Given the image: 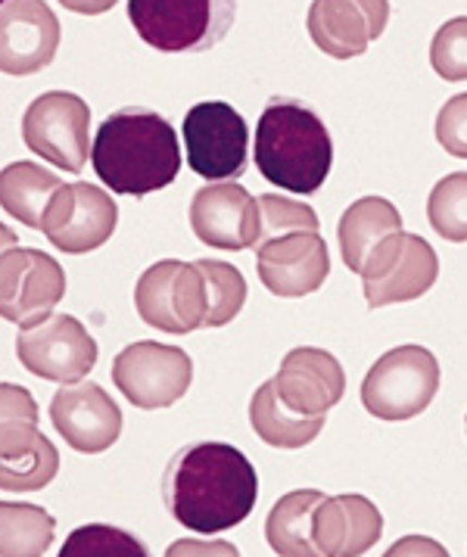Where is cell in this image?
I'll return each mask as SVG.
<instances>
[{
  "label": "cell",
  "instance_id": "2",
  "mask_svg": "<svg viewBox=\"0 0 467 557\" xmlns=\"http://www.w3.org/2000/svg\"><path fill=\"white\" fill-rule=\"evenodd\" d=\"M179 172V134L156 110L125 107L107 115L94 134V175L115 194H153L169 187Z\"/></svg>",
  "mask_w": 467,
  "mask_h": 557
},
{
  "label": "cell",
  "instance_id": "6",
  "mask_svg": "<svg viewBox=\"0 0 467 557\" xmlns=\"http://www.w3.org/2000/svg\"><path fill=\"white\" fill-rule=\"evenodd\" d=\"M440 393V361L423 346H400L374 361L361 380V405L378 421H411Z\"/></svg>",
  "mask_w": 467,
  "mask_h": 557
},
{
  "label": "cell",
  "instance_id": "26",
  "mask_svg": "<svg viewBox=\"0 0 467 557\" xmlns=\"http://www.w3.org/2000/svg\"><path fill=\"white\" fill-rule=\"evenodd\" d=\"M57 523L45 508L35 505H0V555L38 557L53 545Z\"/></svg>",
  "mask_w": 467,
  "mask_h": 557
},
{
  "label": "cell",
  "instance_id": "20",
  "mask_svg": "<svg viewBox=\"0 0 467 557\" xmlns=\"http://www.w3.org/2000/svg\"><path fill=\"white\" fill-rule=\"evenodd\" d=\"M274 383L281 399L299 414H328L346 393L343 364L315 346H299L287 352Z\"/></svg>",
  "mask_w": 467,
  "mask_h": 557
},
{
  "label": "cell",
  "instance_id": "22",
  "mask_svg": "<svg viewBox=\"0 0 467 557\" xmlns=\"http://www.w3.org/2000/svg\"><path fill=\"white\" fill-rule=\"evenodd\" d=\"M402 231L400 209L383 197H361L340 219L336 237H340V252L349 271L361 274L365 262L386 237Z\"/></svg>",
  "mask_w": 467,
  "mask_h": 557
},
{
  "label": "cell",
  "instance_id": "1",
  "mask_svg": "<svg viewBox=\"0 0 467 557\" xmlns=\"http://www.w3.org/2000/svg\"><path fill=\"white\" fill-rule=\"evenodd\" d=\"M165 508L181 527L216 535L244 523L256 508L259 480L241 448L228 443L184 446L162 476Z\"/></svg>",
  "mask_w": 467,
  "mask_h": 557
},
{
  "label": "cell",
  "instance_id": "3",
  "mask_svg": "<svg viewBox=\"0 0 467 557\" xmlns=\"http://www.w3.org/2000/svg\"><path fill=\"white\" fill-rule=\"evenodd\" d=\"M256 169L271 184L309 197L334 165V144L328 125L309 103L296 97H274L256 125Z\"/></svg>",
  "mask_w": 467,
  "mask_h": 557
},
{
  "label": "cell",
  "instance_id": "9",
  "mask_svg": "<svg viewBox=\"0 0 467 557\" xmlns=\"http://www.w3.org/2000/svg\"><path fill=\"white\" fill-rule=\"evenodd\" d=\"M112 380L134 408L156 411L184 399L194 380V361L179 346L140 339L115 356Z\"/></svg>",
  "mask_w": 467,
  "mask_h": 557
},
{
  "label": "cell",
  "instance_id": "27",
  "mask_svg": "<svg viewBox=\"0 0 467 557\" xmlns=\"http://www.w3.org/2000/svg\"><path fill=\"white\" fill-rule=\"evenodd\" d=\"M206 277V327H224L231 324L246 302V281L244 274L228 262H216V259H200L197 262Z\"/></svg>",
  "mask_w": 467,
  "mask_h": 557
},
{
  "label": "cell",
  "instance_id": "34",
  "mask_svg": "<svg viewBox=\"0 0 467 557\" xmlns=\"http://www.w3.org/2000/svg\"><path fill=\"white\" fill-rule=\"evenodd\" d=\"M465 424H467V421H465Z\"/></svg>",
  "mask_w": 467,
  "mask_h": 557
},
{
  "label": "cell",
  "instance_id": "4",
  "mask_svg": "<svg viewBox=\"0 0 467 557\" xmlns=\"http://www.w3.org/2000/svg\"><path fill=\"white\" fill-rule=\"evenodd\" d=\"M237 0H128L144 45L162 53H202L231 32Z\"/></svg>",
  "mask_w": 467,
  "mask_h": 557
},
{
  "label": "cell",
  "instance_id": "19",
  "mask_svg": "<svg viewBox=\"0 0 467 557\" xmlns=\"http://www.w3.org/2000/svg\"><path fill=\"white\" fill-rule=\"evenodd\" d=\"M390 23V0H311L309 35L334 60L361 57Z\"/></svg>",
  "mask_w": 467,
  "mask_h": 557
},
{
  "label": "cell",
  "instance_id": "10",
  "mask_svg": "<svg viewBox=\"0 0 467 557\" xmlns=\"http://www.w3.org/2000/svg\"><path fill=\"white\" fill-rule=\"evenodd\" d=\"M437 277H440V259L433 246L418 234H405V231L386 237L361 268L368 309L411 302L430 290Z\"/></svg>",
  "mask_w": 467,
  "mask_h": 557
},
{
  "label": "cell",
  "instance_id": "16",
  "mask_svg": "<svg viewBox=\"0 0 467 557\" xmlns=\"http://www.w3.org/2000/svg\"><path fill=\"white\" fill-rule=\"evenodd\" d=\"M259 281L281 299L315 293L331 274L328 244L318 231H290L256 246Z\"/></svg>",
  "mask_w": 467,
  "mask_h": 557
},
{
  "label": "cell",
  "instance_id": "5",
  "mask_svg": "<svg viewBox=\"0 0 467 557\" xmlns=\"http://www.w3.org/2000/svg\"><path fill=\"white\" fill-rule=\"evenodd\" d=\"M0 486L38 492L57 476L60 455L38 430V405L25 386H0Z\"/></svg>",
  "mask_w": 467,
  "mask_h": 557
},
{
  "label": "cell",
  "instance_id": "15",
  "mask_svg": "<svg viewBox=\"0 0 467 557\" xmlns=\"http://www.w3.org/2000/svg\"><path fill=\"white\" fill-rule=\"evenodd\" d=\"M50 421L69 448L82 455H100L122 436V411L100 383L75 380L63 383L50 399Z\"/></svg>",
  "mask_w": 467,
  "mask_h": 557
},
{
  "label": "cell",
  "instance_id": "30",
  "mask_svg": "<svg viewBox=\"0 0 467 557\" xmlns=\"http://www.w3.org/2000/svg\"><path fill=\"white\" fill-rule=\"evenodd\" d=\"M318 215L315 209L299 200H287L281 194H266L259 197V240H271V237H281L290 231H318Z\"/></svg>",
  "mask_w": 467,
  "mask_h": 557
},
{
  "label": "cell",
  "instance_id": "32",
  "mask_svg": "<svg viewBox=\"0 0 467 557\" xmlns=\"http://www.w3.org/2000/svg\"><path fill=\"white\" fill-rule=\"evenodd\" d=\"M437 140L445 153L467 159V94H455L437 115Z\"/></svg>",
  "mask_w": 467,
  "mask_h": 557
},
{
  "label": "cell",
  "instance_id": "29",
  "mask_svg": "<svg viewBox=\"0 0 467 557\" xmlns=\"http://www.w3.org/2000/svg\"><path fill=\"white\" fill-rule=\"evenodd\" d=\"M63 557H147V545L125 530L90 523L69 535Z\"/></svg>",
  "mask_w": 467,
  "mask_h": 557
},
{
  "label": "cell",
  "instance_id": "21",
  "mask_svg": "<svg viewBox=\"0 0 467 557\" xmlns=\"http://www.w3.org/2000/svg\"><path fill=\"white\" fill-rule=\"evenodd\" d=\"M383 535L378 505L365 495H324L315 511L318 557H356L374 548Z\"/></svg>",
  "mask_w": 467,
  "mask_h": 557
},
{
  "label": "cell",
  "instance_id": "8",
  "mask_svg": "<svg viewBox=\"0 0 467 557\" xmlns=\"http://www.w3.org/2000/svg\"><path fill=\"white\" fill-rule=\"evenodd\" d=\"M25 147L69 175L85 169L90 153V110L78 94L47 90L23 115Z\"/></svg>",
  "mask_w": 467,
  "mask_h": 557
},
{
  "label": "cell",
  "instance_id": "7",
  "mask_svg": "<svg viewBox=\"0 0 467 557\" xmlns=\"http://www.w3.org/2000/svg\"><path fill=\"white\" fill-rule=\"evenodd\" d=\"M134 309L144 324L165 334H194L206 327V277L197 262L165 259L150 265L134 287Z\"/></svg>",
  "mask_w": 467,
  "mask_h": 557
},
{
  "label": "cell",
  "instance_id": "33",
  "mask_svg": "<svg viewBox=\"0 0 467 557\" xmlns=\"http://www.w3.org/2000/svg\"><path fill=\"white\" fill-rule=\"evenodd\" d=\"M60 3L72 13H82V16H100V13L112 10L119 0H60Z\"/></svg>",
  "mask_w": 467,
  "mask_h": 557
},
{
  "label": "cell",
  "instance_id": "28",
  "mask_svg": "<svg viewBox=\"0 0 467 557\" xmlns=\"http://www.w3.org/2000/svg\"><path fill=\"white\" fill-rule=\"evenodd\" d=\"M427 219L443 240L467 244V172H452L430 190Z\"/></svg>",
  "mask_w": 467,
  "mask_h": 557
},
{
  "label": "cell",
  "instance_id": "25",
  "mask_svg": "<svg viewBox=\"0 0 467 557\" xmlns=\"http://www.w3.org/2000/svg\"><path fill=\"white\" fill-rule=\"evenodd\" d=\"M324 492L296 490L287 492L266 520L268 548L284 557H318L315 545V511Z\"/></svg>",
  "mask_w": 467,
  "mask_h": 557
},
{
  "label": "cell",
  "instance_id": "14",
  "mask_svg": "<svg viewBox=\"0 0 467 557\" xmlns=\"http://www.w3.org/2000/svg\"><path fill=\"white\" fill-rule=\"evenodd\" d=\"M119 224V206L107 190L88 181L66 184L45 215V234L57 249L69 256H85L107 244Z\"/></svg>",
  "mask_w": 467,
  "mask_h": 557
},
{
  "label": "cell",
  "instance_id": "12",
  "mask_svg": "<svg viewBox=\"0 0 467 557\" xmlns=\"http://www.w3.org/2000/svg\"><path fill=\"white\" fill-rule=\"evenodd\" d=\"M66 296V271L41 249H3L0 312L20 327L41 324Z\"/></svg>",
  "mask_w": 467,
  "mask_h": 557
},
{
  "label": "cell",
  "instance_id": "17",
  "mask_svg": "<svg viewBox=\"0 0 467 557\" xmlns=\"http://www.w3.org/2000/svg\"><path fill=\"white\" fill-rule=\"evenodd\" d=\"M191 227L212 249H249L259 240V197L234 181L200 187L191 200Z\"/></svg>",
  "mask_w": 467,
  "mask_h": 557
},
{
  "label": "cell",
  "instance_id": "11",
  "mask_svg": "<svg viewBox=\"0 0 467 557\" xmlns=\"http://www.w3.org/2000/svg\"><path fill=\"white\" fill-rule=\"evenodd\" d=\"M184 150L194 175L231 181L244 175L249 132L241 112L224 100H206L184 115Z\"/></svg>",
  "mask_w": 467,
  "mask_h": 557
},
{
  "label": "cell",
  "instance_id": "18",
  "mask_svg": "<svg viewBox=\"0 0 467 557\" xmlns=\"http://www.w3.org/2000/svg\"><path fill=\"white\" fill-rule=\"evenodd\" d=\"M60 50V20L45 0H3L0 10V69L7 75H35Z\"/></svg>",
  "mask_w": 467,
  "mask_h": 557
},
{
  "label": "cell",
  "instance_id": "13",
  "mask_svg": "<svg viewBox=\"0 0 467 557\" xmlns=\"http://www.w3.org/2000/svg\"><path fill=\"white\" fill-rule=\"evenodd\" d=\"M16 356L28 374L57 383H75L94 371L97 343L72 314H50L16 336Z\"/></svg>",
  "mask_w": 467,
  "mask_h": 557
},
{
  "label": "cell",
  "instance_id": "24",
  "mask_svg": "<svg viewBox=\"0 0 467 557\" xmlns=\"http://www.w3.org/2000/svg\"><path fill=\"white\" fill-rule=\"evenodd\" d=\"M66 184L47 172L38 162H13L0 175V202L3 212L20 224H28L32 231L45 227V215L50 202Z\"/></svg>",
  "mask_w": 467,
  "mask_h": 557
},
{
  "label": "cell",
  "instance_id": "31",
  "mask_svg": "<svg viewBox=\"0 0 467 557\" xmlns=\"http://www.w3.org/2000/svg\"><path fill=\"white\" fill-rule=\"evenodd\" d=\"M430 66L445 82H467V16L448 20L433 35L430 45Z\"/></svg>",
  "mask_w": 467,
  "mask_h": 557
},
{
  "label": "cell",
  "instance_id": "23",
  "mask_svg": "<svg viewBox=\"0 0 467 557\" xmlns=\"http://www.w3.org/2000/svg\"><path fill=\"white\" fill-rule=\"evenodd\" d=\"M249 424L271 448H306L324 430V414H299L281 399L274 377L256 389L249 401Z\"/></svg>",
  "mask_w": 467,
  "mask_h": 557
}]
</instances>
